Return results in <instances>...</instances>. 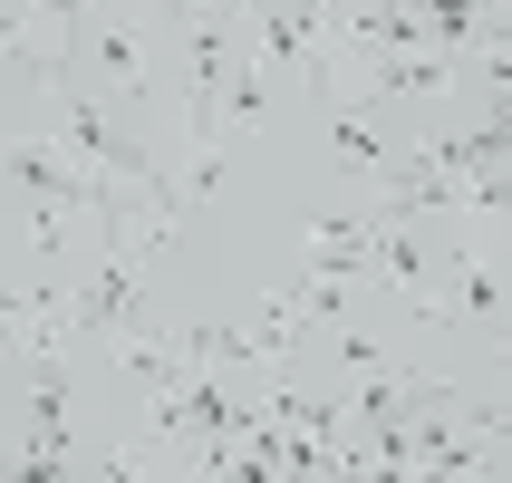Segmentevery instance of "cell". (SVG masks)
<instances>
[{
    "label": "cell",
    "instance_id": "6da1fadb",
    "mask_svg": "<svg viewBox=\"0 0 512 483\" xmlns=\"http://www.w3.org/2000/svg\"><path fill=\"white\" fill-rule=\"evenodd\" d=\"M455 68H464L455 49H397V58H368V87H358V97H377V107H387V97H445Z\"/></svg>",
    "mask_w": 512,
    "mask_h": 483
},
{
    "label": "cell",
    "instance_id": "7a4b0ae2",
    "mask_svg": "<svg viewBox=\"0 0 512 483\" xmlns=\"http://www.w3.org/2000/svg\"><path fill=\"white\" fill-rule=\"evenodd\" d=\"M445 300H455V329H503V271H493V261H474V271H464L455 261V290H445Z\"/></svg>",
    "mask_w": 512,
    "mask_h": 483
},
{
    "label": "cell",
    "instance_id": "3957f363",
    "mask_svg": "<svg viewBox=\"0 0 512 483\" xmlns=\"http://www.w3.org/2000/svg\"><path fill=\"white\" fill-rule=\"evenodd\" d=\"M97 58L116 68V87H126V97H155V68H145V49H136V29H126V20L97 29Z\"/></svg>",
    "mask_w": 512,
    "mask_h": 483
},
{
    "label": "cell",
    "instance_id": "277c9868",
    "mask_svg": "<svg viewBox=\"0 0 512 483\" xmlns=\"http://www.w3.org/2000/svg\"><path fill=\"white\" fill-rule=\"evenodd\" d=\"M329 145L348 155V174H368V184L387 174V145L368 136V116H358V107H329Z\"/></svg>",
    "mask_w": 512,
    "mask_h": 483
},
{
    "label": "cell",
    "instance_id": "5b68a950",
    "mask_svg": "<svg viewBox=\"0 0 512 483\" xmlns=\"http://www.w3.org/2000/svg\"><path fill=\"white\" fill-rule=\"evenodd\" d=\"M261 116V68H242V78H232V126H252Z\"/></svg>",
    "mask_w": 512,
    "mask_h": 483
},
{
    "label": "cell",
    "instance_id": "8992f818",
    "mask_svg": "<svg viewBox=\"0 0 512 483\" xmlns=\"http://www.w3.org/2000/svg\"><path fill=\"white\" fill-rule=\"evenodd\" d=\"M155 483H174V474H155Z\"/></svg>",
    "mask_w": 512,
    "mask_h": 483
}]
</instances>
